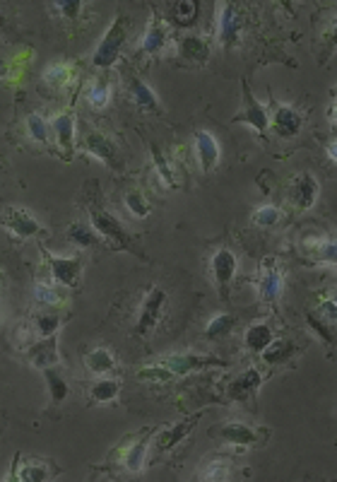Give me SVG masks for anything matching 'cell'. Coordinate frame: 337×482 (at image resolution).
<instances>
[{"instance_id":"cell-40","label":"cell","mask_w":337,"mask_h":482,"mask_svg":"<svg viewBox=\"0 0 337 482\" xmlns=\"http://www.w3.org/2000/svg\"><path fill=\"white\" fill-rule=\"evenodd\" d=\"M253 222L258 227H275L279 222V210L272 205H263L253 213Z\"/></svg>"},{"instance_id":"cell-27","label":"cell","mask_w":337,"mask_h":482,"mask_svg":"<svg viewBox=\"0 0 337 482\" xmlns=\"http://www.w3.org/2000/svg\"><path fill=\"white\" fill-rule=\"evenodd\" d=\"M41 372H44V379H46L51 398H53L55 405H60V402L67 398V383L63 381V376H60L53 367H46V369H41Z\"/></svg>"},{"instance_id":"cell-7","label":"cell","mask_w":337,"mask_h":482,"mask_svg":"<svg viewBox=\"0 0 337 482\" xmlns=\"http://www.w3.org/2000/svg\"><path fill=\"white\" fill-rule=\"evenodd\" d=\"M84 150L89 152V155H94L97 160H101L106 164V167L111 169H121V157H118V150H116V143L111 138H106L104 133H87V138H84Z\"/></svg>"},{"instance_id":"cell-36","label":"cell","mask_w":337,"mask_h":482,"mask_svg":"<svg viewBox=\"0 0 337 482\" xmlns=\"http://www.w3.org/2000/svg\"><path fill=\"white\" fill-rule=\"evenodd\" d=\"M87 101H89V106H94V109H104V106L111 101V89L106 87V82H94L87 92Z\"/></svg>"},{"instance_id":"cell-33","label":"cell","mask_w":337,"mask_h":482,"mask_svg":"<svg viewBox=\"0 0 337 482\" xmlns=\"http://www.w3.org/2000/svg\"><path fill=\"white\" fill-rule=\"evenodd\" d=\"M70 75H72L70 65L51 63V65H46V70H44V82H46L48 87H65Z\"/></svg>"},{"instance_id":"cell-6","label":"cell","mask_w":337,"mask_h":482,"mask_svg":"<svg viewBox=\"0 0 337 482\" xmlns=\"http://www.w3.org/2000/svg\"><path fill=\"white\" fill-rule=\"evenodd\" d=\"M212 364L227 367V362L217 360V357H212V355H193V353H188V355H171L161 367H166L173 376H183V374H188L193 369H202V367H212Z\"/></svg>"},{"instance_id":"cell-21","label":"cell","mask_w":337,"mask_h":482,"mask_svg":"<svg viewBox=\"0 0 337 482\" xmlns=\"http://www.w3.org/2000/svg\"><path fill=\"white\" fill-rule=\"evenodd\" d=\"M131 94H133L135 104H138L143 111H159V99H157L154 92H152L140 77H131Z\"/></svg>"},{"instance_id":"cell-43","label":"cell","mask_w":337,"mask_h":482,"mask_svg":"<svg viewBox=\"0 0 337 482\" xmlns=\"http://www.w3.org/2000/svg\"><path fill=\"white\" fill-rule=\"evenodd\" d=\"M320 316H323V321L325 323H333L335 321V302H333V299H330V302L328 304H323V306H320Z\"/></svg>"},{"instance_id":"cell-17","label":"cell","mask_w":337,"mask_h":482,"mask_svg":"<svg viewBox=\"0 0 337 482\" xmlns=\"http://www.w3.org/2000/svg\"><path fill=\"white\" fill-rule=\"evenodd\" d=\"M178 53H181V61H185V63L205 65L207 58H210V46H207L205 39L188 34V37H183L181 44H178Z\"/></svg>"},{"instance_id":"cell-23","label":"cell","mask_w":337,"mask_h":482,"mask_svg":"<svg viewBox=\"0 0 337 482\" xmlns=\"http://www.w3.org/2000/svg\"><path fill=\"white\" fill-rule=\"evenodd\" d=\"M84 362H87V369L92 374H114V369H116L114 355L104 348L92 350V353L84 357Z\"/></svg>"},{"instance_id":"cell-1","label":"cell","mask_w":337,"mask_h":482,"mask_svg":"<svg viewBox=\"0 0 337 482\" xmlns=\"http://www.w3.org/2000/svg\"><path fill=\"white\" fill-rule=\"evenodd\" d=\"M87 210H89V220H92V227L97 229V234L104 236L106 241H111V246L118 248V251H131V253L143 256V253L138 251V246H135L133 236L123 229L121 222H118V217H114L111 213H106L99 203H89Z\"/></svg>"},{"instance_id":"cell-39","label":"cell","mask_w":337,"mask_h":482,"mask_svg":"<svg viewBox=\"0 0 337 482\" xmlns=\"http://www.w3.org/2000/svg\"><path fill=\"white\" fill-rule=\"evenodd\" d=\"M34 299H37L39 304H48V306H58L60 302H63V297L58 294V289L51 287V285H44V282L34 285Z\"/></svg>"},{"instance_id":"cell-34","label":"cell","mask_w":337,"mask_h":482,"mask_svg":"<svg viewBox=\"0 0 337 482\" xmlns=\"http://www.w3.org/2000/svg\"><path fill=\"white\" fill-rule=\"evenodd\" d=\"M17 478L25 480V482H44V480H48V478H51V473H48V468L44 466V463L29 461V463H25V466L20 468Z\"/></svg>"},{"instance_id":"cell-4","label":"cell","mask_w":337,"mask_h":482,"mask_svg":"<svg viewBox=\"0 0 337 482\" xmlns=\"http://www.w3.org/2000/svg\"><path fill=\"white\" fill-rule=\"evenodd\" d=\"M164 304H166V292H164V289H161V287L150 289V294L145 297V302H143V309H140V319H138V326H135V336L145 338L150 331H154V326H157V321H159Z\"/></svg>"},{"instance_id":"cell-10","label":"cell","mask_w":337,"mask_h":482,"mask_svg":"<svg viewBox=\"0 0 337 482\" xmlns=\"http://www.w3.org/2000/svg\"><path fill=\"white\" fill-rule=\"evenodd\" d=\"M282 292V273L277 268V260L265 258L260 270V282H258V294L263 302H275Z\"/></svg>"},{"instance_id":"cell-2","label":"cell","mask_w":337,"mask_h":482,"mask_svg":"<svg viewBox=\"0 0 337 482\" xmlns=\"http://www.w3.org/2000/svg\"><path fill=\"white\" fill-rule=\"evenodd\" d=\"M126 34H128V17L118 15L116 20L111 22L109 30H106L97 51H94V58H92L94 68H111L116 63L123 44H126Z\"/></svg>"},{"instance_id":"cell-38","label":"cell","mask_w":337,"mask_h":482,"mask_svg":"<svg viewBox=\"0 0 337 482\" xmlns=\"http://www.w3.org/2000/svg\"><path fill=\"white\" fill-rule=\"evenodd\" d=\"M150 152H152V160H154V164H157V172H159V177L164 179V184H166V186H173V184H176V181H173V169L168 167V160L164 157V152H161L157 145H152V147H150Z\"/></svg>"},{"instance_id":"cell-41","label":"cell","mask_w":337,"mask_h":482,"mask_svg":"<svg viewBox=\"0 0 337 482\" xmlns=\"http://www.w3.org/2000/svg\"><path fill=\"white\" fill-rule=\"evenodd\" d=\"M37 331H39V336L41 338H48V336H53L55 331H58V326H60V319L58 316H53V314H41V316H37Z\"/></svg>"},{"instance_id":"cell-42","label":"cell","mask_w":337,"mask_h":482,"mask_svg":"<svg viewBox=\"0 0 337 482\" xmlns=\"http://www.w3.org/2000/svg\"><path fill=\"white\" fill-rule=\"evenodd\" d=\"M53 8L63 17H67V20H75L82 10V3L80 0H60V3H53Z\"/></svg>"},{"instance_id":"cell-28","label":"cell","mask_w":337,"mask_h":482,"mask_svg":"<svg viewBox=\"0 0 337 482\" xmlns=\"http://www.w3.org/2000/svg\"><path fill=\"white\" fill-rule=\"evenodd\" d=\"M234 326H236V319L234 316H229V314H219L215 316L210 323H207V328H205V338H210V340H219V338H227L229 333L234 331Z\"/></svg>"},{"instance_id":"cell-32","label":"cell","mask_w":337,"mask_h":482,"mask_svg":"<svg viewBox=\"0 0 337 482\" xmlns=\"http://www.w3.org/2000/svg\"><path fill=\"white\" fill-rule=\"evenodd\" d=\"M198 10H200V3H195V0H181V3L173 5V22L181 27H190L195 22V17H198Z\"/></svg>"},{"instance_id":"cell-12","label":"cell","mask_w":337,"mask_h":482,"mask_svg":"<svg viewBox=\"0 0 337 482\" xmlns=\"http://www.w3.org/2000/svg\"><path fill=\"white\" fill-rule=\"evenodd\" d=\"M241 30H244V17H241L239 8L224 5L222 15H219V39H222L224 46H234L239 42Z\"/></svg>"},{"instance_id":"cell-13","label":"cell","mask_w":337,"mask_h":482,"mask_svg":"<svg viewBox=\"0 0 337 482\" xmlns=\"http://www.w3.org/2000/svg\"><path fill=\"white\" fill-rule=\"evenodd\" d=\"M198 419H200V415L185 417V419H181V422L173 424V427L164 429V432L157 436V451H159V453H166V451H171L173 446L181 444L185 436H188L190 429L195 427V422H198Z\"/></svg>"},{"instance_id":"cell-26","label":"cell","mask_w":337,"mask_h":482,"mask_svg":"<svg viewBox=\"0 0 337 482\" xmlns=\"http://www.w3.org/2000/svg\"><path fill=\"white\" fill-rule=\"evenodd\" d=\"M164 46H166L164 25H159V22H152L147 34H145V39H143V51H145V53H159Z\"/></svg>"},{"instance_id":"cell-15","label":"cell","mask_w":337,"mask_h":482,"mask_svg":"<svg viewBox=\"0 0 337 482\" xmlns=\"http://www.w3.org/2000/svg\"><path fill=\"white\" fill-rule=\"evenodd\" d=\"M27 357L37 369H46V367H53L58 362V340L53 336L39 340L34 343L29 350H27Z\"/></svg>"},{"instance_id":"cell-18","label":"cell","mask_w":337,"mask_h":482,"mask_svg":"<svg viewBox=\"0 0 337 482\" xmlns=\"http://www.w3.org/2000/svg\"><path fill=\"white\" fill-rule=\"evenodd\" d=\"M272 126L279 138H291L301 130V113L294 106H279V109H275Z\"/></svg>"},{"instance_id":"cell-19","label":"cell","mask_w":337,"mask_h":482,"mask_svg":"<svg viewBox=\"0 0 337 482\" xmlns=\"http://www.w3.org/2000/svg\"><path fill=\"white\" fill-rule=\"evenodd\" d=\"M53 133H55V143L63 150V157L70 160L72 147H75V118L70 113H60L53 121Z\"/></svg>"},{"instance_id":"cell-22","label":"cell","mask_w":337,"mask_h":482,"mask_svg":"<svg viewBox=\"0 0 337 482\" xmlns=\"http://www.w3.org/2000/svg\"><path fill=\"white\" fill-rule=\"evenodd\" d=\"M272 331H270L267 323H253V326L246 331V348L251 353H263L270 343H272Z\"/></svg>"},{"instance_id":"cell-14","label":"cell","mask_w":337,"mask_h":482,"mask_svg":"<svg viewBox=\"0 0 337 482\" xmlns=\"http://www.w3.org/2000/svg\"><path fill=\"white\" fill-rule=\"evenodd\" d=\"M260 383H263V376H260V372L258 369H246L244 374H239V376L234 379L232 383H229V388H227V393H229V398L232 400H249L253 393H256L258 388H260Z\"/></svg>"},{"instance_id":"cell-11","label":"cell","mask_w":337,"mask_h":482,"mask_svg":"<svg viewBox=\"0 0 337 482\" xmlns=\"http://www.w3.org/2000/svg\"><path fill=\"white\" fill-rule=\"evenodd\" d=\"M46 260H48L51 273H53V277L60 282V285L77 287L80 273H82V258H77V256L75 258H55L46 253Z\"/></svg>"},{"instance_id":"cell-44","label":"cell","mask_w":337,"mask_h":482,"mask_svg":"<svg viewBox=\"0 0 337 482\" xmlns=\"http://www.w3.org/2000/svg\"><path fill=\"white\" fill-rule=\"evenodd\" d=\"M330 160L335 162V143H330Z\"/></svg>"},{"instance_id":"cell-9","label":"cell","mask_w":337,"mask_h":482,"mask_svg":"<svg viewBox=\"0 0 337 482\" xmlns=\"http://www.w3.org/2000/svg\"><path fill=\"white\" fill-rule=\"evenodd\" d=\"M241 121L251 123V126L256 128L258 133H265V128H267V123H270L265 104H260V101L253 96L251 89L246 87V82H244V111H241L239 116L234 118V123H241Z\"/></svg>"},{"instance_id":"cell-29","label":"cell","mask_w":337,"mask_h":482,"mask_svg":"<svg viewBox=\"0 0 337 482\" xmlns=\"http://www.w3.org/2000/svg\"><path fill=\"white\" fill-rule=\"evenodd\" d=\"M147 444H150V432H145L143 436H140L138 444H135L133 449L126 453V468L131 470V473H140V470H143L145 453H147Z\"/></svg>"},{"instance_id":"cell-20","label":"cell","mask_w":337,"mask_h":482,"mask_svg":"<svg viewBox=\"0 0 337 482\" xmlns=\"http://www.w3.org/2000/svg\"><path fill=\"white\" fill-rule=\"evenodd\" d=\"M219 436L229 444H239V446H253L260 441V434L256 432L249 424H241V422H227L219 427Z\"/></svg>"},{"instance_id":"cell-8","label":"cell","mask_w":337,"mask_h":482,"mask_svg":"<svg viewBox=\"0 0 337 482\" xmlns=\"http://www.w3.org/2000/svg\"><path fill=\"white\" fill-rule=\"evenodd\" d=\"M318 193H320V186L316 177H311V174H299L289 186V198L299 210H308L316 205Z\"/></svg>"},{"instance_id":"cell-5","label":"cell","mask_w":337,"mask_h":482,"mask_svg":"<svg viewBox=\"0 0 337 482\" xmlns=\"http://www.w3.org/2000/svg\"><path fill=\"white\" fill-rule=\"evenodd\" d=\"M3 227L13 232V236L17 239H32V236L44 234V227L32 217L27 210L20 208H8L3 213Z\"/></svg>"},{"instance_id":"cell-24","label":"cell","mask_w":337,"mask_h":482,"mask_svg":"<svg viewBox=\"0 0 337 482\" xmlns=\"http://www.w3.org/2000/svg\"><path fill=\"white\" fill-rule=\"evenodd\" d=\"M260 355L265 360V364H282V362H286L294 355V345L289 340H272Z\"/></svg>"},{"instance_id":"cell-37","label":"cell","mask_w":337,"mask_h":482,"mask_svg":"<svg viewBox=\"0 0 337 482\" xmlns=\"http://www.w3.org/2000/svg\"><path fill=\"white\" fill-rule=\"evenodd\" d=\"M126 208L131 210V213L135 215V217H147V215L152 213V205L147 201H145V196L140 191H131L126 196Z\"/></svg>"},{"instance_id":"cell-25","label":"cell","mask_w":337,"mask_h":482,"mask_svg":"<svg viewBox=\"0 0 337 482\" xmlns=\"http://www.w3.org/2000/svg\"><path fill=\"white\" fill-rule=\"evenodd\" d=\"M234 473V466L229 458H212L207 466H202L200 470V480H229Z\"/></svg>"},{"instance_id":"cell-30","label":"cell","mask_w":337,"mask_h":482,"mask_svg":"<svg viewBox=\"0 0 337 482\" xmlns=\"http://www.w3.org/2000/svg\"><path fill=\"white\" fill-rule=\"evenodd\" d=\"M67 239H70L72 243H77V246H82V248L97 246L99 243V236L82 222H75V224L67 227Z\"/></svg>"},{"instance_id":"cell-31","label":"cell","mask_w":337,"mask_h":482,"mask_svg":"<svg viewBox=\"0 0 337 482\" xmlns=\"http://www.w3.org/2000/svg\"><path fill=\"white\" fill-rule=\"evenodd\" d=\"M118 391H121V383L116 381V379H101L89 388V395H92V400L97 402H109L114 400L118 395Z\"/></svg>"},{"instance_id":"cell-35","label":"cell","mask_w":337,"mask_h":482,"mask_svg":"<svg viewBox=\"0 0 337 482\" xmlns=\"http://www.w3.org/2000/svg\"><path fill=\"white\" fill-rule=\"evenodd\" d=\"M27 130H29L32 140H37L39 145L48 143V123L44 121L39 113H29V116H27Z\"/></svg>"},{"instance_id":"cell-16","label":"cell","mask_w":337,"mask_h":482,"mask_svg":"<svg viewBox=\"0 0 337 482\" xmlns=\"http://www.w3.org/2000/svg\"><path fill=\"white\" fill-rule=\"evenodd\" d=\"M195 150H198L200 167L205 169V172H210V169L217 167V162H219V143H217L215 135L207 133V130H195Z\"/></svg>"},{"instance_id":"cell-3","label":"cell","mask_w":337,"mask_h":482,"mask_svg":"<svg viewBox=\"0 0 337 482\" xmlns=\"http://www.w3.org/2000/svg\"><path fill=\"white\" fill-rule=\"evenodd\" d=\"M210 265H212V280H215V285L219 289V297L229 299V289H232V280H234V273H236L234 251L227 246L217 248V251L212 253Z\"/></svg>"}]
</instances>
